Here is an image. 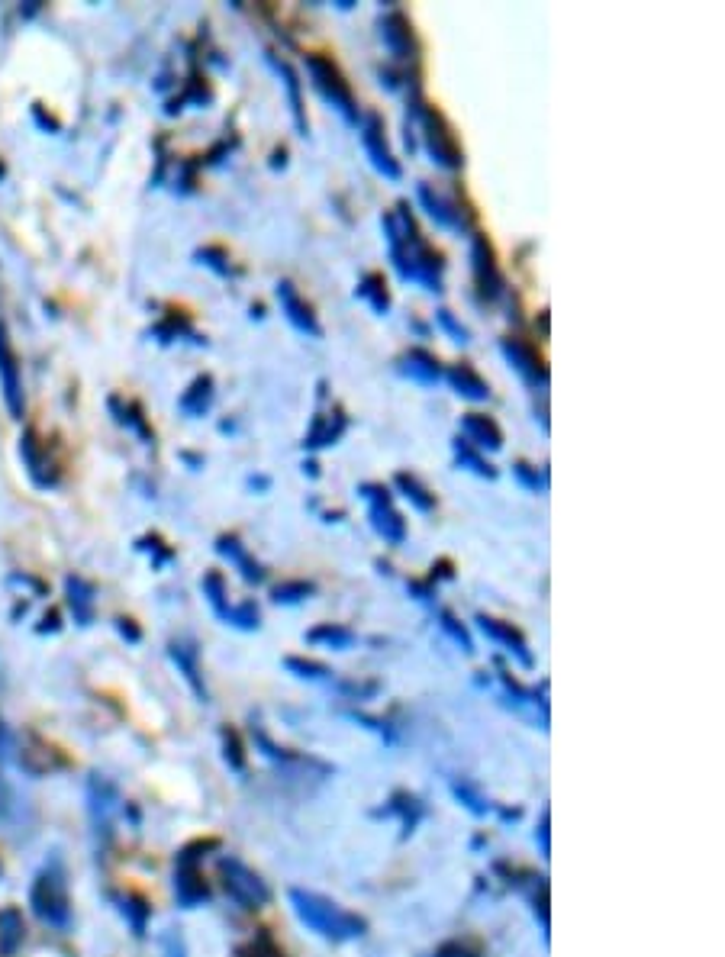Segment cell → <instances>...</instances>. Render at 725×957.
<instances>
[{"label":"cell","instance_id":"obj_18","mask_svg":"<svg viewBox=\"0 0 725 957\" xmlns=\"http://www.w3.org/2000/svg\"><path fill=\"white\" fill-rule=\"evenodd\" d=\"M20 764H23V771L42 777V774H52L55 767H62L65 761L58 758V751H55L49 742H42V738L29 735L26 745H23V751H20Z\"/></svg>","mask_w":725,"mask_h":957},{"label":"cell","instance_id":"obj_22","mask_svg":"<svg viewBox=\"0 0 725 957\" xmlns=\"http://www.w3.org/2000/svg\"><path fill=\"white\" fill-rule=\"evenodd\" d=\"M400 371L410 374L413 381H419V384H435L442 377L439 358H435L432 352H426V348H410V352H406L403 361H400Z\"/></svg>","mask_w":725,"mask_h":957},{"label":"cell","instance_id":"obj_44","mask_svg":"<svg viewBox=\"0 0 725 957\" xmlns=\"http://www.w3.org/2000/svg\"><path fill=\"white\" fill-rule=\"evenodd\" d=\"M435 316H439V323H442L448 332H452V339H455V342H468V329H464V326L458 323V319L452 316V310H439Z\"/></svg>","mask_w":725,"mask_h":957},{"label":"cell","instance_id":"obj_6","mask_svg":"<svg viewBox=\"0 0 725 957\" xmlns=\"http://www.w3.org/2000/svg\"><path fill=\"white\" fill-rule=\"evenodd\" d=\"M216 870H220L223 890L236 899L242 909H265L271 903V887L249 864H242L239 858H220Z\"/></svg>","mask_w":725,"mask_h":957},{"label":"cell","instance_id":"obj_40","mask_svg":"<svg viewBox=\"0 0 725 957\" xmlns=\"http://www.w3.org/2000/svg\"><path fill=\"white\" fill-rule=\"evenodd\" d=\"M258 619H261V613H258L255 603L229 606V613H226V622H232V626H242V629H258Z\"/></svg>","mask_w":725,"mask_h":957},{"label":"cell","instance_id":"obj_47","mask_svg":"<svg viewBox=\"0 0 725 957\" xmlns=\"http://www.w3.org/2000/svg\"><path fill=\"white\" fill-rule=\"evenodd\" d=\"M539 838H542V851L548 854V812L542 816V829H539Z\"/></svg>","mask_w":725,"mask_h":957},{"label":"cell","instance_id":"obj_4","mask_svg":"<svg viewBox=\"0 0 725 957\" xmlns=\"http://www.w3.org/2000/svg\"><path fill=\"white\" fill-rule=\"evenodd\" d=\"M413 113L419 116V129H423V142H426V149L432 155V162L448 168V171L461 168L464 165V149H461L452 123H448L435 107L423 104L419 97L413 100Z\"/></svg>","mask_w":725,"mask_h":957},{"label":"cell","instance_id":"obj_32","mask_svg":"<svg viewBox=\"0 0 725 957\" xmlns=\"http://www.w3.org/2000/svg\"><path fill=\"white\" fill-rule=\"evenodd\" d=\"M197 258H200V265L213 268L216 274H223V278H232V274H242V268L232 265V255H229L226 249H220V245H203V249H197Z\"/></svg>","mask_w":725,"mask_h":957},{"label":"cell","instance_id":"obj_38","mask_svg":"<svg viewBox=\"0 0 725 957\" xmlns=\"http://www.w3.org/2000/svg\"><path fill=\"white\" fill-rule=\"evenodd\" d=\"M223 758L232 771H245V751H242V742H239V732L236 729H223Z\"/></svg>","mask_w":725,"mask_h":957},{"label":"cell","instance_id":"obj_16","mask_svg":"<svg viewBox=\"0 0 725 957\" xmlns=\"http://www.w3.org/2000/svg\"><path fill=\"white\" fill-rule=\"evenodd\" d=\"M461 432H464V442L474 448H490V452H500L503 448V429L484 413H464Z\"/></svg>","mask_w":725,"mask_h":957},{"label":"cell","instance_id":"obj_25","mask_svg":"<svg viewBox=\"0 0 725 957\" xmlns=\"http://www.w3.org/2000/svg\"><path fill=\"white\" fill-rule=\"evenodd\" d=\"M65 590H68L71 609H75V619L81 626H87V622L94 619V584H87L84 577H68Z\"/></svg>","mask_w":725,"mask_h":957},{"label":"cell","instance_id":"obj_9","mask_svg":"<svg viewBox=\"0 0 725 957\" xmlns=\"http://www.w3.org/2000/svg\"><path fill=\"white\" fill-rule=\"evenodd\" d=\"M0 390H4V403L13 419H23L26 400H23V377H20V358L13 352L10 332L0 323Z\"/></svg>","mask_w":725,"mask_h":957},{"label":"cell","instance_id":"obj_11","mask_svg":"<svg viewBox=\"0 0 725 957\" xmlns=\"http://www.w3.org/2000/svg\"><path fill=\"white\" fill-rule=\"evenodd\" d=\"M278 300H281V310L287 313V319L294 323L300 332H307L313 339H323V326H319V319L313 313V307L307 300L300 297V290L290 284V281H281L278 284Z\"/></svg>","mask_w":725,"mask_h":957},{"label":"cell","instance_id":"obj_21","mask_svg":"<svg viewBox=\"0 0 725 957\" xmlns=\"http://www.w3.org/2000/svg\"><path fill=\"white\" fill-rule=\"evenodd\" d=\"M216 551H220L223 558H229L236 568L242 571V577L249 580V584H258L261 577H265V571H261V564L245 551V545L239 542V535H220L216 539Z\"/></svg>","mask_w":725,"mask_h":957},{"label":"cell","instance_id":"obj_46","mask_svg":"<svg viewBox=\"0 0 725 957\" xmlns=\"http://www.w3.org/2000/svg\"><path fill=\"white\" fill-rule=\"evenodd\" d=\"M120 632H123V635H129V638H133V642H136V638H139V629H136V626H133V622H129V619H120Z\"/></svg>","mask_w":725,"mask_h":957},{"label":"cell","instance_id":"obj_35","mask_svg":"<svg viewBox=\"0 0 725 957\" xmlns=\"http://www.w3.org/2000/svg\"><path fill=\"white\" fill-rule=\"evenodd\" d=\"M203 597L213 603L216 616L226 619V613H229V606H226V580H223L220 571H210L207 577H203Z\"/></svg>","mask_w":725,"mask_h":957},{"label":"cell","instance_id":"obj_1","mask_svg":"<svg viewBox=\"0 0 725 957\" xmlns=\"http://www.w3.org/2000/svg\"><path fill=\"white\" fill-rule=\"evenodd\" d=\"M384 232H387V245H390V261L397 265L400 278L416 281L426 290H432V294H439L445 261L423 239V232H419L413 213L406 210V203H397V207L384 216Z\"/></svg>","mask_w":725,"mask_h":957},{"label":"cell","instance_id":"obj_13","mask_svg":"<svg viewBox=\"0 0 725 957\" xmlns=\"http://www.w3.org/2000/svg\"><path fill=\"white\" fill-rule=\"evenodd\" d=\"M381 39L397 58H416V52H419L416 36H413V23L406 20L400 10L387 13V17L381 20Z\"/></svg>","mask_w":725,"mask_h":957},{"label":"cell","instance_id":"obj_45","mask_svg":"<svg viewBox=\"0 0 725 957\" xmlns=\"http://www.w3.org/2000/svg\"><path fill=\"white\" fill-rule=\"evenodd\" d=\"M455 793H458V796H461V800H464V803H468V806H471L474 812H477V816H484V812H487V806H484V800H481V796H477V793H474V790L468 787V783H455Z\"/></svg>","mask_w":725,"mask_h":957},{"label":"cell","instance_id":"obj_33","mask_svg":"<svg viewBox=\"0 0 725 957\" xmlns=\"http://www.w3.org/2000/svg\"><path fill=\"white\" fill-rule=\"evenodd\" d=\"M455 455H458V461L464 464V468H471L474 474H481V477H490V481H493V477H497V471L490 468V464H487V458H484L481 452H477L474 445H468V442H464V439H455Z\"/></svg>","mask_w":725,"mask_h":957},{"label":"cell","instance_id":"obj_15","mask_svg":"<svg viewBox=\"0 0 725 957\" xmlns=\"http://www.w3.org/2000/svg\"><path fill=\"white\" fill-rule=\"evenodd\" d=\"M174 890H178V899L184 906H197L203 899H210V887L203 880L197 861L178 858V867H174Z\"/></svg>","mask_w":725,"mask_h":957},{"label":"cell","instance_id":"obj_19","mask_svg":"<svg viewBox=\"0 0 725 957\" xmlns=\"http://www.w3.org/2000/svg\"><path fill=\"white\" fill-rule=\"evenodd\" d=\"M477 626H481L490 638H497V642H503L506 648L513 651V655L526 664V667H532V651H529V645H526V638H522V632L519 629H513L510 622H503V619H493V616H477Z\"/></svg>","mask_w":725,"mask_h":957},{"label":"cell","instance_id":"obj_7","mask_svg":"<svg viewBox=\"0 0 725 957\" xmlns=\"http://www.w3.org/2000/svg\"><path fill=\"white\" fill-rule=\"evenodd\" d=\"M471 268H474V284L481 300H497L503 294V271L497 265V252H493L490 239L484 232H474L471 239Z\"/></svg>","mask_w":725,"mask_h":957},{"label":"cell","instance_id":"obj_14","mask_svg":"<svg viewBox=\"0 0 725 957\" xmlns=\"http://www.w3.org/2000/svg\"><path fill=\"white\" fill-rule=\"evenodd\" d=\"M419 200H423V207L429 210V216L439 226H448V229H468L471 216L461 213V207L455 200H445L442 194L432 191V184H419Z\"/></svg>","mask_w":725,"mask_h":957},{"label":"cell","instance_id":"obj_39","mask_svg":"<svg viewBox=\"0 0 725 957\" xmlns=\"http://www.w3.org/2000/svg\"><path fill=\"white\" fill-rule=\"evenodd\" d=\"M432 957H484V948L471 938H464V941L455 938V941H445V945L435 948Z\"/></svg>","mask_w":725,"mask_h":957},{"label":"cell","instance_id":"obj_41","mask_svg":"<svg viewBox=\"0 0 725 957\" xmlns=\"http://www.w3.org/2000/svg\"><path fill=\"white\" fill-rule=\"evenodd\" d=\"M513 474H516L529 490H545V487H548V474L539 471V468H532V464H526V461H516V464H513Z\"/></svg>","mask_w":725,"mask_h":957},{"label":"cell","instance_id":"obj_28","mask_svg":"<svg viewBox=\"0 0 725 957\" xmlns=\"http://www.w3.org/2000/svg\"><path fill=\"white\" fill-rule=\"evenodd\" d=\"M268 62L278 68V75L284 78V84H287V94H290V104H294V116H297V126H300V133H307V113H303V97H300V78H297V71L290 68L287 62H281L278 55L274 52H268Z\"/></svg>","mask_w":725,"mask_h":957},{"label":"cell","instance_id":"obj_20","mask_svg":"<svg viewBox=\"0 0 725 957\" xmlns=\"http://www.w3.org/2000/svg\"><path fill=\"white\" fill-rule=\"evenodd\" d=\"M348 426V419L342 413V406H332V413H316L313 419V429L307 432V448H326V445H336L342 439V432Z\"/></svg>","mask_w":725,"mask_h":957},{"label":"cell","instance_id":"obj_30","mask_svg":"<svg viewBox=\"0 0 725 957\" xmlns=\"http://www.w3.org/2000/svg\"><path fill=\"white\" fill-rule=\"evenodd\" d=\"M171 658H174V664H178L181 671H184V677L191 680L194 693L200 696L203 703H207V687H203V680H200V667H197V651H194L191 645H184V642H174V645H171Z\"/></svg>","mask_w":725,"mask_h":957},{"label":"cell","instance_id":"obj_34","mask_svg":"<svg viewBox=\"0 0 725 957\" xmlns=\"http://www.w3.org/2000/svg\"><path fill=\"white\" fill-rule=\"evenodd\" d=\"M307 638H310V642H326L332 648H348L355 642V632L345 629V626H332V622H326V626H316L313 632H307Z\"/></svg>","mask_w":725,"mask_h":957},{"label":"cell","instance_id":"obj_43","mask_svg":"<svg viewBox=\"0 0 725 957\" xmlns=\"http://www.w3.org/2000/svg\"><path fill=\"white\" fill-rule=\"evenodd\" d=\"M442 629H445L448 635H452L455 642H458V645H461V648H464V651H468V655H471V651H474V645H471V635L464 632V626H458V619H455L452 613H448V609H442Z\"/></svg>","mask_w":725,"mask_h":957},{"label":"cell","instance_id":"obj_24","mask_svg":"<svg viewBox=\"0 0 725 957\" xmlns=\"http://www.w3.org/2000/svg\"><path fill=\"white\" fill-rule=\"evenodd\" d=\"M445 377L452 381V387L458 390L461 397H468V400H490V387H487V381L481 374H477L471 365H452L445 371Z\"/></svg>","mask_w":725,"mask_h":957},{"label":"cell","instance_id":"obj_37","mask_svg":"<svg viewBox=\"0 0 725 957\" xmlns=\"http://www.w3.org/2000/svg\"><path fill=\"white\" fill-rule=\"evenodd\" d=\"M120 903H123V906H120L123 916H129V922H133V932H136V935H145V922H149V906H145L142 899L133 896V893H126Z\"/></svg>","mask_w":725,"mask_h":957},{"label":"cell","instance_id":"obj_48","mask_svg":"<svg viewBox=\"0 0 725 957\" xmlns=\"http://www.w3.org/2000/svg\"><path fill=\"white\" fill-rule=\"evenodd\" d=\"M7 803H10V790H7V783L0 780V812H7Z\"/></svg>","mask_w":725,"mask_h":957},{"label":"cell","instance_id":"obj_49","mask_svg":"<svg viewBox=\"0 0 725 957\" xmlns=\"http://www.w3.org/2000/svg\"><path fill=\"white\" fill-rule=\"evenodd\" d=\"M303 471H307L310 477H316V474H319V471H316V461H307V464H303Z\"/></svg>","mask_w":725,"mask_h":957},{"label":"cell","instance_id":"obj_42","mask_svg":"<svg viewBox=\"0 0 725 957\" xmlns=\"http://www.w3.org/2000/svg\"><path fill=\"white\" fill-rule=\"evenodd\" d=\"M287 671H297V677H326L329 667L319 661H307V658H284Z\"/></svg>","mask_w":725,"mask_h":957},{"label":"cell","instance_id":"obj_10","mask_svg":"<svg viewBox=\"0 0 725 957\" xmlns=\"http://www.w3.org/2000/svg\"><path fill=\"white\" fill-rule=\"evenodd\" d=\"M361 142H365V152H368V158H371V165L381 171L384 178L397 181L400 174H403V168H400V162L394 158V152H390L387 136H384V120H381L377 113H365V116H361Z\"/></svg>","mask_w":725,"mask_h":957},{"label":"cell","instance_id":"obj_12","mask_svg":"<svg viewBox=\"0 0 725 957\" xmlns=\"http://www.w3.org/2000/svg\"><path fill=\"white\" fill-rule=\"evenodd\" d=\"M500 348H503V355L513 361V368L526 377V381H532V384H548V368H545V361L539 358V352L529 345V342H522V339H503L500 342Z\"/></svg>","mask_w":725,"mask_h":957},{"label":"cell","instance_id":"obj_8","mask_svg":"<svg viewBox=\"0 0 725 957\" xmlns=\"http://www.w3.org/2000/svg\"><path fill=\"white\" fill-rule=\"evenodd\" d=\"M361 493L371 503V526L381 535L384 542L400 545L406 539V522L403 516L394 510V500H390V490L384 484H361Z\"/></svg>","mask_w":725,"mask_h":957},{"label":"cell","instance_id":"obj_2","mask_svg":"<svg viewBox=\"0 0 725 957\" xmlns=\"http://www.w3.org/2000/svg\"><path fill=\"white\" fill-rule=\"evenodd\" d=\"M287 896H290V906H294V912H297V919L329 941H352V938H361L368 932L365 919L342 909L339 903H332V899L313 893V890L294 887Z\"/></svg>","mask_w":725,"mask_h":957},{"label":"cell","instance_id":"obj_27","mask_svg":"<svg viewBox=\"0 0 725 957\" xmlns=\"http://www.w3.org/2000/svg\"><path fill=\"white\" fill-rule=\"evenodd\" d=\"M355 297L368 300L374 313H387L390 310V290H387V281H384L381 271L365 274L361 284H358V290H355Z\"/></svg>","mask_w":725,"mask_h":957},{"label":"cell","instance_id":"obj_36","mask_svg":"<svg viewBox=\"0 0 725 957\" xmlns=\"http://www.w3.org/2000/svg\"><path fill=\"white\" fill-rule=\"evenodd\" d=\"M313 590L316 587L310 584V580H284V584L271 590V597H274V603H300V600H307Z\"/></svg>","mask_w":725,"mask_h":957},{"label":"cell","instance_id":"obj_23","mask_svg":"<svg viewBox=\"0 0 725 957\" xmlns=\"http://www.w3.org/2000/svg\"><path fill=\"white\" fill-rule=\"evenodd\" d=\"M26 941V922H23V912L17 906H7L0 909V954L4 957H13L20 951V945Z\"/></svg>","mask_w":725,"mask_h":957},{"label":"cell","instance_id":"obj_17","mask_svg":"<svg viewBox=\"0 0 725 957\" xmlns=\"http://www.w3.org/2000/svg\"><path fill=\"white\" fill-rule=\"evenodd\" d=\"M20 455H23V464H26L29 477H33L39 487H52V484H55L52 458H49V452H46V445L36 439V432H26V435H23Z\"/></svg>","mask_w":725,"mask_h":957},{"label":"cell","instance_id":"obj_26","mask_svg":"<svg viewBox=\"0 0 725 957\" xmlns=\"http://www.w3.org/2000/svg\"><path fill=\"white\" fill-rule=\"evenodd\" d=\"M181 410L187 413V416H203L210 410V403H213V377L210 374H200L197 381L191 384L181 394Z\"/></svg>","mask_w":725,"mask_h":957},{"label":"cell","instance_id":"obj_3","mask_svg":"<svg viewBox=\"0 0 725 957\" xmlns=\"http://www.w3.org/2000/svg\"><path fill=\"white\" fill-rule=\"evenodd\" d=\"M29 906L52 928L71 925V896H68V880L62 867L49 864L46 870H39V877L33 880V890H29Z\"/></svg>","mask_w":725,"mask_h":957},{"label":"cell","instance_id":"obj_5","mask_svg":"<svg viewBox=\"0 0 725 957\" xmlns=\"http://www.w3.org/2000/svg\"><path fill=\"white\" fill-rule=\"evenodd\" d=\"M307 71L313 75V84L319 87V94H323L332 107H336L348 123L358 126V107H355V97H352V87H348L345 75L339 71V65L332 62L329 55L323 52H310L307 55Z\"/></svg>","mask_w":725,"mask_h":957},{"label":"cell","instance_id":"obj_31","mask_svg":"<svg viewBox=\"0 0 725 957\" xmlns=\"http://www.w3.org/2000/svg\"><path fill=\"white\" fill-rule=\"evenodd\" d=\"M384 812H387V816H400L403 819V832H413L419 816H423V803H419L416 796H410V793H394Z\"/></svg>","mask_w":725,"mask_h":957},{"label":"cell","instance_id":"obj_29","mask_svg":"<svg viewBox=\"0 0 725 957\" xmlns=\"http://www.w3.org/2000/svg\"><path fill=\"white\" fill-rule=\"evenodd\" d=\"M394 484L403 490V497L410 500L416 510H423V513H432L435 510V493L419 481L416 474H406V471H400L397 477H394Z\"/></svg>","mask_w":725,"mask_h":957}]
</instances>
